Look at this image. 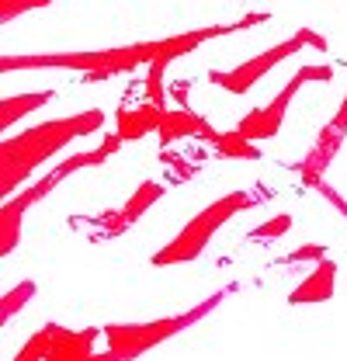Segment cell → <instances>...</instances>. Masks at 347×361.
Instances as JSON below:
<instances>
[{"instance_id":"6da1fadb","label":"cell","mask_w":347,"mask_h":361,"mask_svg":"<svg viewBox=\"0 0 347 361\" xmlns=\"http://www.w3.org/2000/svg\"><path fill=\"white\" fill-rule=\"evenodd\" d=\"M101 126H104V111L101 108H87L80 115L42 122L35 129H25L21 135L4 139V146H0V191L11 198V191L28 178L35 167H42L49 157L66 149L77 135L97 133Z\"/></svg>"},{"instance_id":"7a4b0ae2","label":"cell","mask_w":347,"mask_h":361,"mask_svg":"<svg viewBox=\"0 0 347 361\" xmlns=\"http://www.w3.org/2000/svg\"><path fill=\"white\" fill-rule=\"evenodd\" d=\"M257 205V195H250V191H233V195H222L219 202H212L209 209H202L191 223L184 226L177 236H174L171 243L164 247V250H157L153 257H150V264H157V268H167V264H188V261H195L205 247H209V240L216 236L219 226H226L236 212H243V209H254Z\"/></svg>"},{"instance_id":"3957f363","label":"cell","mask_w":347,"mask_h":361,"mask_svg":"<svg viewBox=\"0 0 347 361\" xmlns=\"http://www.w3.org/2000/svg\"><path fill=\"white\" fill-rule=\"evenodd\" d=\"M229 292H233V285L222 288V292H216L212 299H205L202 306H195V310H188V313H181V316H167V319H153V323H108V326H104L108 351H111L118 361L139 358V355H146L150 348H157L160 341H167L174 334H181L184 326L198 323L209 310H216Z\"/></svg>"},{"instance_id":"277c9868","label":"cell","mask_w":347,"mask_h":361,"mask_svg":"<svg viewBox=\"0 0 347 361\" xmlns=\"http://www.w3.org/2000/svg\"><path fill=\"white\" fill-rule=\"evenodd\" d=\"M303 45H312V49H319V52H327L330 42L319 35V32H312V28H299L288 42H278L271 45V49H264L260 56L254 59H247V63H240V66H233V70H212L209 73V80L216 84V87L229 90V94H236V97H243V94H250V90L257 87V80H264L278 63H285L288 56H296Z\"/></svg>"},{"instance_id":"5b68a950","label":"cell","mask_w":347,"mask_h":361,"mask_svg":"<svg viewBox=\"0 0 347 361\" xmlns=\"http://www.w3.org/2000/svg\"><path fill=\"white\" fill-rule=\"evenodd\" d=\"M45 330H49V344H45L42 361H118L108 348L94 351L97 337L104 334L97 326H90V330H66V326L49 323Z\"/></svg>"},{"instance_id":"8992f818","label":"cell","mask_w":347,"mask_h":361,"mask_svg":"<svg viewBox=\"0 0 347 361\" xmlns=\"http://www.w3.org/2000/svg\"><path fill=\"white\" fill-rule=\"evenodd\" d=\"M303 84H309L303 73H296L285 87L278 90L267 104H260V108H254L250 115H243L240 122H236V133L247 135L250 142H260V139H271V135H278V129H281V122H285V111H288V104H292V94L303 87Z\"/></svg>"},{"instance_id":"52a82bcc","label":"cell","mask_w":347,"mask_h":361,"mask_svg":"<svg viewBox=\"0 0 347 361\" xmlns=\"http://www.w3.org/2000/svg\"><path fill=\"white\" fill-rule=\"evenodd\" d=\"M59 180L63 178H59L56 171H49L45 178H39L35 184H28L21 195H14V198H7V202H4V209H0V250H4V254H11V250L18 247V233H21V219H25V212H28L35 202H42Z\"/></svg>"},{"instance_id":"ba28073f","label":"cell","mask_w":347,"mask_h":361,"mask_svg":"<svg viewBox=\"0 0 347 361\" xmlns=\"http://www.w3.org/2000/svg\"><path fill=\"white\" fill-rule=\"evenodd\" d=\"M344 135L341 129H334L330 122L319 129V135H316V142H312V149L305 153L299 164H292V171L303 178L305 188H312L316 180H323V174H327V167L334 164V157H337V149L344 146Z\"/></svg>"},{"instance_id":"9c48e42d","label":"cell","mask_w":347,"mask_h":361,"mask_svg":"<svg viewBox=\"0 0 347 361\" xmlns=\"http://www.w3.org/2000/svg\"><path fill=\"white\" fill-rule=\"evenodd\" d=\"M164 115H167V108L150 104V101H142V104H135V108L122 104V108H118V115H115V133H118L122 142L142 139V135H150V133H160Z\"/></svg>"},{"instance_id":"30bf717a","label":"cell","mask_w":347,"mask_h":361,"mask_svg":"<svg viewBox=\"0 0 347 361\" xmlns=\"http://www.w3.org/2000/svg\"><path fill=\"white\" fill-rule=\"evenodd\" d=\"M334 288H337V264L330 257L316 261V271L303 278L292 292H288V302L292 306H316V302H330L334 299Z\"/></svg>"},{"instance_id":"8fae6325","label":"cell","mask_w":347,"mask_h":361,"mask_svg":"<svg viewBox=\"0 0 347 361\" xmlns=\"http://www.w3.org/2000/svg\"><path fill=\"white\" fill-rule=\"evenodd\" d=\"M188 135L212 139V135H216V129H212L202 115H195V111H188V108L167 111V115H164V126H160V142H164V146H171V142H177V139H188Z\"/></svg>"},{"instance_id":"7c38bea8","label":"cell","mask_w":347,"mask_h":361,"mask_svg":"<svg viewBox=\"0 0 347 361\" xmlns=\"http://www.w3.org/2000/svg\"><path fill=\"white\" fill-rule=\"evenodd\" d=\"M52 97H56L52 90H35V94H14V97H4V101H0V126H4V129H11L18 118H25V115L39 111V108L49 104Z\"/></svg>"},{"instance_id":"4fadbf2b","label":"cell","mask_w":347,"mask_h":361,"mask_svg":"<svg viewBox=\"0 0 347 361\" xmlns=\"http://www.w3.org/2000/svg\"><path fill=\"white\" fill-rule=\"evenodd\" d=\"M209 142L216 146V157H226V160H260L257 142H250L247 135H240L236 129L233 133H216Z\"/></svg>"},{"instance_id":"5bb4252c","label":"cell","mask_w":347,"mask_h":361,"mask_svg":"<svg viewBox=\"0 0 347 361\" xmlns=\"http://www.w3.org/2000/svg\"><path fill=\"white\" fill-rule=\"evenodd\" d=\"M164 195V184H157V180H142L139 188H135V195H132L129 202H126V209H118V216H122V223L132 226L135 219H142V212L157 202Z\"/></svg>"},{"instance_id":"9a60e30c","label":"cell","mask_w":347,"mask_h":361,"mask_svg":"<svg viewBox=\"0 0 347 361\" xmlns=\"http://www.w3.org/2000/svg\"><path fill=\"white\" fill-rule=\"evenodd\" d=\"M157 160L171 167V174H167V180H171V184H184V180H191L195 174H198V167H195V164H188V157L174 153L171 146H164V149L157 153Z\"/></svg>"},{"instance_id":"2e32d148","label":"cell","mask_w":347,"mask_h":361,"mask_svg":"<svg viewBox=\"0 0 347 361\" xmlns=\"http://www.w3.org/2000/svg\"><path fill=\"white\" fill-rule=\"evenodd\" d=\"M35 295V281H21V285H14L7 295H4V306H0V316H4V323H11V316L18 313L28 299Z\"/></svg>"},{"instance_id":"e0dca14e","label":"cell","mask_w":347,"mask_h":361,"mask_svg":"<svg viewBox=\"0 0 347 361\" xmlns=\"http://www.w3.org/2000/svg\"><path fill=\"white\" fill-rule=\"evenodd\" d=\"M292 229V216H274V219H267L264 226H257V229H250V240L254 243H271V240H278V236H285Z\"/></svg>"},{"instance_id":"ac0fdd59","label":"cell","mask_w":347,"mask_h":361,"mask_svg":"<svg viewBox=\"0 0 347 361\" xmlns=\"http://www.w3.org/2000/svg\"><path fill=\"white\" fill-rule=\"evenodd\" d=\"M327 257V247L323 243H305V247H296L288 257H281V264H316V261H323Z\"/></svg>"},{"instance_id":"d6986e66","label":"cell","mask_w":347,"mask_h":361,"mask_svg":"<svg viewBox=\"0 0 347 361\" xmlns=\"http://www.w3.org/2000/svg\"><path fill=\"white\" fill-rule=\"evenodd\" d=\"M312 191H319V195H323V198H327V202H330V205H334V209L347 219V198L337 191V188H330L327 180H316V184H312Z\"/></svg>"},{"instance_id":"ffe728a7","label":"cell","mask_w":347,"mask_h":361,"mask_svg":"<svg viewBox=\"0 0 347 361\" xmlns=\"http://www.w3.org/2000/svg\"><path fill=\"white\" fill-rule=\"evenodd\" d=\"M35 11L32 0H0V21H14L18 14H28Z\"/></svg>"},{"instance_id":"44dd1931","label":"cell","mask_w":347,"mask_h":361,"mask_svg":"<svg viewBox=\"0 0 347 361\" xmlns=\"http://www.w3.org/2000/svg\"><path fill=\"white\" fill-rule=\"evenodd\" d=\"M174 101H177V108H188V94H191V80H174L171 87H167Z\"/></svg>"},{"instance_id":"7402d4cb","label":"cell","mask_w":347,"mask_h":361,"mask_svg":"<svg viewBox=\"0 0 347 361\" xmlns=\"http://www.w3.org/2000/svg\"><path fill=\"white\" fill-rule=\"evenodd\" d=\"M299 73H303L305 80H327V84L334 80V70L330 66H303Z\"/></svg>"},{"instance_id":"603a6c76","label":"cell","mask_w":347,"mask_h":361,"mask_svg":"<svg viewBox=\"0 0 347 361\" xmlns=\"http://www.w3.org/2000/svg\"><path fill=\"white\" fill-rule=\"evenodd\" d=\"M330 126H334V129H341V133H347V94H344V104L337 108V115L330 118Z\"/></svg>"},{"instance_id":"cb8c5ba5","label":"cell","mask_w":347,"mask_h":361,"mask_svg":"<svg viewBox=\"0 0 347 361\" xmlns=\"http://www.w3.org/2000/svg\"><path fill=\"white\" fill-rule=\"evenodd\" d=\"M115 73L111 70H87L84 73V84H97V80H111Z\"/></svg>"}]
</instances>
